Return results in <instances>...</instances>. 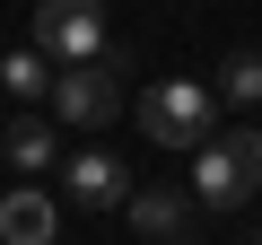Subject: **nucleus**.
Here are the masks:
<instances>
[{
	"label": "nucleus",
	"instance_id": "nucleus-1",
	"mask_svg": "<svg viewBox=\"0 0 262 245\" xmlns=\"http://www.w3.org/2000/svg\"><path fill=\"white\" fill-rule=\"evenodd\" d=\"M253 184H262V132L253 122H236L227 140H201V158H192V201L201 210H245Z\"/></svg>",
	"mask_w": 262,
	"mask_h": 245
},
{
	"label": "nucleus",
	"instance_id": "nucleus-2",
	"mask_svg": "<svg viewBox=\"0 0 262 245\" xmlns=\"http://www.w3.org/2000/svg\"><path fill=\"white\" fill-rule=\"evenodd\" d=\"M210 122H219V88H201V79H158L140 96V132L158 149H201Z\"/></svg>",
	"mask_w": 262,
	"mask_h": 245
},
{
	"label": "nucleus",
	"instance_id": "nucleus-3",
	"mask_svg": "<svg viewBox=\"0 0 262 245\" xmlns=\"http://www.w3.org/2000/svg\"><path fill=\"white\" fill-rule=\"evenodd\" d=\"M35 44L53 62H105V0H35Z\"/></svg>",
	"mask_w": 262,
	"mask_h": 245
},
{
	"label": "nucleus",
	"instance_id": "nucleus-4",
	"mask_svg": "<svg viewBox=\"0 0 262 245\" xmlns=\"http://www.w3.org/2000/svg\"><path fill=\"white\" fill-rule=\"evenodd\" d=\"M114 114H122V70L79 62V70L53 79V122H70V132H105Z\"/></svg>",
	"mask_w": 262,
	"mask_h": 245
},
{
	"label": "nucleus",
	"instance_id": "nucleus-5",
	"mask_svg": "<svg viewBox=\"0 0 262 245\" xmlns=\"http://www.w3.org/2000/svg\"><path fill=\"white\" fill-rule=\"evenodd\" d=\"M131 228H140V245H184L192 236V193L184 184H131Z\"/></svg>",
	"mask_w": 262,
	"mask_h": 245
},
{
	"label": "nucleus",
	"instance_id": "nucleus-6",
	"mask_svg": "<svg viewBox=\"0 0 262 245\" xmlns=\"http://www.w3.org/2000/svg\"><path fill=\"white\" fill-rule=\"evenodd\" d=\"M61 193H70L79 210H122V201H131V175H122V158H105V149H79V158L61 167Z\"/></svg>",
	"mask_w": 262,
	"mask_h": 245
},
{
	"label": "nucleus",
	"instance_id": "nucleus-7",
	"mask_svg": "<svg viewBox=\"0 0 262 245\" xmlns=\"http://www.w3.org/2000/svg\"><path fill=\"white\" fill-rule=\"evenodd\" d=\"M0 236H9V245H53V236H61V219H53V193L18 184L9 201H0Z\"/></svg>",
	"mask_w": 262,
	"mask_h": 245
},
{
	"label": "nucleus",
	"instance_id": "nucleus-8",
	"mask_svg": "<svg viewBox=\"0 0 262 245\" xmlns=\"http://www.w3.org/2000/svg\"><path fill=\"white\" fill-rule=\"evenodd\" d=\"M0 96H18V105H53V53H44V44H18L9 62H0Z\"/></svg>",
	"mask_w": 262,
	"mask_h": 245
},
{
	"label": "nucleus",
	"instance_id": "nucleus-9",
	"mask_svg": "<svg viewBox=\"0 0 262 245\" xmlns=\"http://www.w3.org/2000/svg\"><path fill=\"white\" fill-rule=\"evenodd\" d=\"M0 149H9V167L44 175V167H53V122H44V114H18L9 132H0Z\"/></svg>",
	"mask_w": 262,
	"mask_h": 245
},
{
	"label": "nucleus",
	"instance_id": "nucleus-10",
	"mask_svg": "<svg viewBox=\"0 0 262 245\" xmlns=\"http://www.w3.org/2000/svg\"><path fill=\"white\" fill-rule=\"evenodd\" d=\"M219 105H236V114L262 105V53H253V44H236V53L219 62Z\"/></svg>",
	"mask_w": 262,
	"mask_h": 245
},
{
	"label": "nucleus",
	"instance_id": "nucleus-11",
	"mask_svg": "<svg viewBox=\"0 0 262 245\" xmlns=\"http://www.w3.org/2000/svg\"><path fill=\"white\" fill-rule=\"evenodd\" d=\"M53 245H61V236H53Z\"/></svg>",
	"mask_w": 262,
	"mask_h": 245
},
{
	"label": "nucleus",
	"instance_id": "nucleus-12",
	"mask_svg": "<svg viewBox=\"0 0 262 245\" xmlns=\"http://www.w3.org/2000/svg\"><path fill=\"white\" fill-rule=\"evenodd\" d=\"M253 245H262V236H253Z\"/></svg>",
	"mask_w": 262,
	"mask_h": 245
}]
</instances>
